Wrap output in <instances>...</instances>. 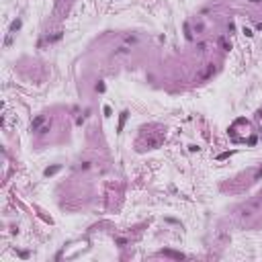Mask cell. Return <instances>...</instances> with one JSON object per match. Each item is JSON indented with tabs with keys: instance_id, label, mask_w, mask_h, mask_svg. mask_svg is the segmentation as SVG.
Returning <instances> with one entry per match:
<instances>
[{
	"instance_id": "obj_1",
	"label": "cell",
	"mask_w": 262,
	"mask_h": 262,
	"mask_svg": "<svg viewBox=\"0 0 262 262\" xmlns=\"http://www.w3.org/2000/svg\"><path fill=\"white\" fill-rule=\"evenodd\" d=\"M162 141H164V135H162V133H158V135H150L148 141H146V146H148V150H156V148L162 146Z\"/></svg>"
},
{
	"instance_id": "obj_2",
	"label": "cell",
	"mask_w": 262,
	"mask_h": 262,
	"mask_svg": "<svg viewBox=\"0 0 262 262\" xmlns=\"http://www.w3.org/2000/svg\"><path fill=\"white\" fill-rule=\"evenodd\" d=\"M213 72H215V66L213 64H205V70H203V74H201V80H207L213 76Z\"/></svg>"
},
{
	"instance_id": "obj_3",
	"label": "cell",
	"mask_w": 262,
	"mask_h": 262,
	"mask_svg": "<svg viewBox=\"0 0 262 262\" xmlns=\"http://www.w3.org/2000/svg\"><path fill=\"white\" fill-rule=\"evenodd\" d=\"M43 123H45V117L39 115V117H35L33 121H31V129H33V131H39V127H41Z\"/></svg>"
},
{
	"instance_id": "obj_4",
	"label": "cell",
	"mask_w": 262,
	"mask_h": 262,
	"mask_svg": "<svg viewBox=\"0 0 262 262\" xmlns=\"http://www.w3.org/2000/svg\"><path fill=\"white\" fill-rule=\"evenodd\" d=\"M127 111H123L121 113V117H119V125H117V131H123V127H125V121H127Z\"/></svg>"
},
{
	"instance_id": "obj_5",
	"label": "cell",
	"mask_w": 262,
	"mask_h": 262,
	"mask_svg": "<svg viewBox=\"0 0 262 262\" xmlns=\"http://www.w3.org/2000/svg\"><path fill=\"white\" fill-rule=\"evenodd\" d=\"M21 25H23V23H21V21H12V23H10V33H14V31H18V29H21Z\"/></svg>"
},
{
	"instance_id": "obj_6",
	"label": "cell",
	"mask_w": 262,
	"mask_h": 262,
	"mask_svg": "<svg viewBox=\"0 0 262 262\" xmlns=\"http://www.w3.org/2000/svg\"><path fill=\"white\" fill-rule=\"evenodd\" d=\"M57 170H60V166H51V168H47V170H45V176H51V174H55Z\"/></svg>"
},
{
	"instance_id": "obj_7",
	"label": "cell",
	"mask_w": 262,
	"mask_h": 262,
	"mask_svg": "<svg viewBox=\"0 0 262 262\" xmlns=\"http://www.w3.org/2000/svg\"><path fill=\"white\" fill-rule=\"evenodd\" d=\"M49 127H51V125H47V123H43V125L39 127V135H45L47 131H49Z\"/></svg>"
},
{
	"instance_id": "obj_8",
	"label": "cell",
	"mask_w": 262,
	"mask_h": 262,
	"mask_svg": "<svg viewBox=\"0 0 262 262\" xmlns=\"http://www.w3.org/2000/svg\"><path fill=\"white\" fill-rule=\"evenodd\" d=\"M221 45H223V49H227V51L231 49V45H229V43H227V41H225L223 37H221Z\"/></svg>"
},
{
	"instance_id": "obj_9",
	"label": "cell",
	"mask_w": 262,
	"mask_h": 262,
	"mask_svg": "<svg viewBox=\"0 0 262 262\" xmlns=\"http://www.w3.org/2000/svg\"><path fill=\"white\" fill-rule=\"evenodd\" d=\"M229 156H231V152H223V154H219L217 158H219V160H225V158H229Z\"/></svg>"
},
{
	"instance_id": "obj_10",
	"label": "cell",
	"mask_w": 262,
	"mask_h": 262,
	"mask_svg": "<svg viewBox=\"0 0 262 262\" xmlns=\"http://www.w3.org/2000/svg\"><path fill=\"white\" fill-rule=\"evenodd\" d=\"M184 31H186V39H193V33H190V29H188V25H184Z\"/></svg>"
},
{
	"instance_id": "obj_11",
	"label": "cell",
	"mask_w": 262,
	"mask_h": 262,
	"mask_svg": "<svg viewBox=\"0 0 262 262\" xmlns=\"http://www.w3.org/2000/svg\"><path fill=\"white\" fill-rule=\"evenodd\" d=\"M164 254H168V256H174V258H182V254H176V252H164Z\"/></svg>"
},
{
	"instance_id": "obj_12",
	"label": "cell",
	"mask_w": 262,
	"mask_h": 262,
	"mask_svg": "<svg viewBox=\"0 0 262 262\" xmlns=\"http://www.w3.org/2000/svg\"><path fill=\"white\" fill-rule=\"evenodd\" d=\"M103 111H105V115H107V117H111V115H113V111H111V107H105Z\"/></svg>"
},
{
	"instance_id": "obj_13",
	"label": "cell",
	"mask_w": 262,
	"mask_h": 262,
	"mask_svg": "<svg viewBox=\"0 0 262 262\" xmlns=\"http://www.w3.org/2000/svg\"><path fill=\"white\" fill-rule=\"evenodd\" d=\"M260 178H262V168H260V170L254 174V180H260Z\"/></svg>"
},
{
	"instance_id": "obj_14",
	"label": "cell",
	"mask_w": 262,
	"mask_h": 262,
	"mask_svg": "<svg viewBox=\"0 0 262 262\" xmlns=\"http://www.w3.org/2000/svg\"><path fill=\"white\" fill-rule=\"evenodd\" d=\"M96 90H99V92H103V90H105V84H103V82H99V84H96Z\"/></svg>"
},
{
	"instance_id": "obj_15",
	"label": "cell",
	"mask_w": 262,
	"mask_h": 262,
	"mask_svg": "<svg viewBox=\"0 0 262 262\" xmlns=\"http://www.w3.org/2000/svg\"><path fill=\"white\" fill-rule=\"evenodd\" d=\"M250 2H260V0H250Z\"/></svg>"
}]
</instances>
